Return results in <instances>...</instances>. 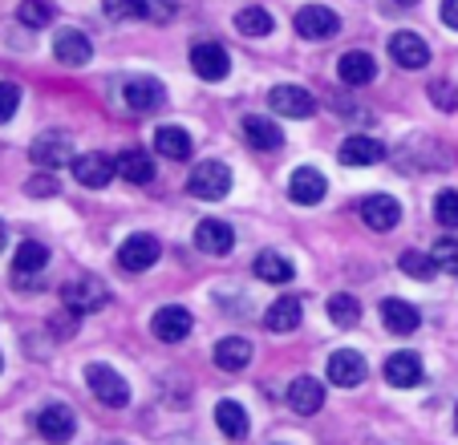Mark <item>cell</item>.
<instances>
[{"instance_id":"obj_1","label":"cell","mask_w":458,"mask_h":445,"mask_svg":"<svg viewBox=\"0 0 458 445\" xmlns=\"http://www.w3.org/2000/svg\"><path fill=\"white\" fill-rule=\"evenodd\" d=\"M187 190L195 198H208V203H216V198H224L227 190H232V171H227V163H216V158H208V163H199L195 171H191L187 179Z\"/></svg>"},{"instance_id":"obj_2","label":"cell","mask_w":458,"mask_h":445,"mask_svg":"<svg viewBox=\"0 0 458 445\" xmlns=\"http://www.w3.org/2000/svg\"><path fill=\"white\" fill-rule=\"evenodd\" d=\"M33 163L37 166H45V171H57V166H65V163H73V138L65 134V130H45V134H37L33 138Z\"/></svg>"},{"instance_id":"obj_3","label":"cell","mask_w":458,"mask_h":445,"mask_svg":"<svg viewBox=\"0 0 458 445\" xmlns=\"http://www.w3.org/2000/svg\"><path fill=\"white\" fill-rule=\"evenodd\" d=\"M86 385H89V393H94L102 405H110V409H122V405L130 401V385L114 373L110 365H89L86 368Z\"/></svg>"},{"instance_id":"obj_4","label":"cell","mask_w":458,"mask_h":445,"mask_svg":"<svg viewBox=\"0 0 458 445\" xmlns=\"http://www.w3.org/2000/svg\"><path fill=\"white\" fill-rule=\"evenodd\" d=\"M296 33L304 41H329V37L341 33V17L333 9H325V4H304L296 13Z\"/></svg>"},{"instance_id":"obj_5","label":"cell","mask_w":458,"mask_h":445,"mask_svg":"<svg viewBox=\"0 0 458 445\" xmlns=\"http://www.w3.org/2000/svg\"><path fill=\"white\" fill-rule=\"evenodd\" d=\"M191 69H195V78H203V81H224L227 73H232V57H227L224 45L203 41L191 49Z\"/></svg>"},{"instance_id":"obj_6","label":"cell","mask_w":458,"mask_h":445,"mask_svg":"<svg viewBox=\"0 0 458 445\" xmlns=\"http://www.w3.org/2000/svg\"><path fill=\"white\" fill-rule=\"evenodd\" d=\"M73 429H78V421H73L70 405H45V409L37 413V433L49 445H65L73 437Z\"/></svg>"},{"instance_id":"obj_7","label":"cell","mask_w":458,"mask_h":445,"mask_svg":"<svg viewBox=\"0 0 458 445\" xmlns=\"http://www.w3.org/2000/svg\"><path fill=\"white\" fill-rule=\"evenodd\" d=\"M158 256H163V248H158L155 235H130L118 248V264L126 272H147V267L158 264Z\"/></svg>"},{"instance_id":"obj_8","label":"cell","mask_w":458,"mask_h":445,"mask_svg":"<svg viewBox=\"0 0 458 445\" xmlns=\"http://www.w3.org/2000/svg\"><path fill=\"white\" fill-rule=\"evenodd\" d=\"M73 174H78L81 187L102 190V187H110V179L118 174V158H110V155H78L73 158Z\"/></svg>"},{"instance_id":"obj_9","label":"cell","mask_w":458,"mask_h":445,"mask_svg":"<svg viewBox=\"0 0 458 445\" xmlns=\"http://www.w3.org/2000/svg\"><path fill=\"white\" fill-rule=\"evenodd\" d=\"M268 105L276 113H284V118H312L317 113V97L304 86H276L268 94Z\"/></svg>"},{"instance_id":"obj_10","label":"cell","mask_w":458,"mask_h":445,"mask_svg":"<svg viewBox=\"0 0 458 445\" xmlns=\"http://www.w3.org/2000/svg\"><path fill=\"white\" fill-rule=\"evenodd\" d=\"M61 304L73 312V316H86V312H98L106 304V288L98 280H78L61 288Z\"/></svg>"},{"instance_id":"obj_11","label":"cell","mask_w":458,"mask_h":445,"mask_svg":"<svg viewBox=\"0 0 458 445\" xmlns=\"http://www.w3.org/2000/svg\"><path fill=\"white\" fill-rule=\"evenodd\" d=\"M365 373H369V365H365V357L361 352H353V348H337L329 357V381L333 385H341V389H357L365 381Z\"/></svg>"},{"instance_id":"obj_12","label":"cell","mask_w":458,"mask_h":445,"mask_svg":"<svg viewBox=\"0 0 458 445\" xmlns=\"http://www.w3.org/2000/svg\"><path fill=\"white\" fill-rule=\"evenodd\" d=\"M195 248H199L203 256H227V251L235 248L232 222H224V219H203L199 227H195Z\"/></svg>"},{"instance_id":"obj_13","label":"cell","mask_w":458,"mask_h":445,"mask_svg":"<svg viewBox=\"0 0 458 445\" xmlns=\"http://www.w3.org/2000/svg\"><path fill=\"white\" fill-rule=\"evenodd\" d=\"M361 219L369 231H394L402 222V206H398V198H389V195H369L361 203Z\"/></svg>"},{"instance_id":"obj_14","label":"cell","mask_w":458,"mask_h":445,"mask_svg":"<svg viewBox=\"0 0 458 445\" xmlns=\"http://www.w3.org/2000/svg\"><path fill=\"white\" fill-rule=\"evenodd\" d=\"M191 324H195V320H191V312L179 308V304H171V308H158L155 312V320H150V332H155L163 344H179L182 336L191 332Z\"/></svg>"},{"instance_id":"obj_15","label":"cell","mask_w":458,"mask_h":445,"mask_svg":"<svg viewBox=\"0 0 458 445\" xmlns=\"http://www.w3.org/2000/svg\"><path fill=\"white\" fill-rule=\"evenodd\" d=\"M163 86H158L155 78H130L126 86H122V102L130 105L134 113H150L163 105Z\"/></svg>"},{"instance_id":"obj_16","label":"cell","mask_w":458,"mask_h":445,"mask_svg":"<svg viewBox=\"0 0 458 445\" xmlns=\"http://www.w3.org/2000/svg\"><path fill=\"white\" fill-rule=\"evenodd\" d=\"M381 373H386V381L394 389H414L422 381V357L418 352H389Z\"/></svg>"},{"instance_id":"obj_17","label":"cell","mask_w":458,"mask_h":445,"mask_svg":"<svg viewBox=\"0 0 458 445\" xmlns=\"http://www.w3.org/2000/svg\"><path fill=\"white\" fill-rule=\"evenodd\" d=\"M325 190H329V182H325L320 171H312V166H301V171H293V179H288V195L301 206H317L320 198H325Z\"/></svg>"},{"instance_id":"obj_18","label":"cell","mask_w":458,"mask_h":445,"mask_svg":"<svg viewBox=\"0 0 458 445\" xmlns=\"http://www.w3.org/2000/svg\"><path fill=\"white\" fill-rule=\"evenodd\" d=\"M288 409L301 413V417H312V413L325 409V385L312 377H296L288 385Z\"/></svg>"},{"instance_id":"obj_19","label":"cell","mask_w":458,"mask_h":445,"mask_svg":"<svg viewBox=\"0 0 458 445\" xmlns=\"http://www.w3.org/2000/svg\"><path fill=\"white\" fill-rule=\"evenodd\" d=\"M386 158V146L369 134H349L341 142V163L345 166H377Z\"/></svg>"},{"instance_id":"obj_20","label":"cell","mask_w":458,"mask_h":445,"mask_svg":"<svg viewBox=\"0 0 458 445\" xmlns=\"http://www.w3.org/2000/svg\"><path fill=\"white\" fill-rule=\"evenodd\" d=\"M53 53H57V61H65V65L78 69L94 57V45H89V37L78 33V29H61V33L53 37Z\"/></svg>"},{"instance_id":"obj_21","label":"cell","mask_w":458,"mask_h":445,"mask_svg":"<svg viewBox=\"0 0 458 445\" xmlns=\"http://www.w3.org/2000/svg\"><path fill=\"white\" fill-rule=\"evenodd\" d=\"M389 57L402 69H422L430 61V49H426V41L418 33H394L389 37Z\"/></svg>"},{"instance_id":"obj_22","label":"cell","mask_w":458,"mask_h":445,"mask_svg":"<svg viewBox=\"0 0 458 445\" xmlns=\"http://www.w3.org/2000/svg\"><path fill=\"white\" fill-rule=\"evenodd\" d=\"M243 138H248L256 150H280V146H284V130L272 118H259V113L243 118Z\"/></svg>"},{"instance_id":"obj_23","label":"cell","mask_w":458,"mask_h":445,"mask_svg":"<svg viewBox=\"0 0 458 445\" xmlns=\"http://www.w3.org/2000/svg\"><path fill=\"white\" fill-rule=\"evenodd\" d=\"M337 73H341V81L345 86H369L373 81V73H377V65H373V57L369 53H361V49H349L345 57L337 61Z\"/></svg>"},{"instance_id":"obj_24","label":"cell","mask_w":458,"mask_h":445,"mask_svg":"<svg viewBox=\"0 0 458 445\" xmlns=\"http://www.w3.org/2000/svg\"><path fill=\"white\" fill-rule=\"evenodd\" d=\"M381 320H386L389 332H398V336L418 332V324H422L418 308L414 304H406V300H381Z\"/></svg>"},{"instance_id":"obj_25","label":"cell","mask_w":458,"mask_h":445,"mask_svg":"<svg viewBox=\"0 0 458 445\" xmlns=\"http://www.w3.org/2000/svg\"><path fill=\"white\" fill-rule=\"evenodd\" d=\"M251 365V344L243 340V336H224V340L216 344V368H224V373H240V368Z\"/></svg>"},{"instance_id":"obj_26","label":"cell","mask_w":458,"mask_h":445,"mask_svg":"<svg viewBox=\"0 0 458 445\" xmlns=\"http://www.w3.org/2000/svg\"><path fill=\"white\" fill-rule=\"evenodd\" d=\"M118 174L134 187H147V182H155V158L147 150H126V155H118Z\"/></svg>"},{"instance_id":"obj_27","label":"cell","mask_w":458,"mask_h":445,"mask_svg":"<svg viewBox=\"0 0 458 445\" xmlns=\"http://www.w3.org/2000/svg\"><path fill=\"white\" fill-rule=\"evenodd\" d=\"M155 150L163 158H171V163H182V158H191V134L182 126H158L155 130Z\"/></svg>"},{"instance_id":"obj_28","label":"cell","mask_w":458,"mask_h":445,"mask_svg":"<svg viewBox=\"0 0 458 445\" xmlns=\"http://www.w3.org/2000/svg\"><path fill=\"white\" fill-rule=\"evenodd\" d=\"M216 425H219V433L224 437H232V441H243L248 437V413H243V405L240 401H219L216 405Z\"/></svg>"},{"instance_id":"obj_29","label":"cell","mask_w":458,"mask_h":445,"mask_svg":"<svg viewBox=\"0 0 458 445\" xmlns=\"http://www.w3.org/2000/svg\"><path fill=\"white\" fill-rule=\"evenodd\" d=\"M264 324H268L272 332H293V328L301 324V300H293V296H280V300L272 304L268 312H264Z\"/></svg>"},{"instance_id":"obj_30","label":"cell","mask_w":458,"mask_h":445,"mask_svg":"<svg viewBox=\"0 0 458 445\" xmlns=\"http://www.w3.org/2000/svg\"><path fill=\"white\" fill-rule=\"evenodd\" d=\"M251 272H256L264 283H288L293 280V264H288L280 251H259L256 264H251Z\"/></svg>"},{"instance_id":"obj_31","label":"cell","mask_w":458,"mask_h":445,"mask_svg":"<svg viewBox=\"0 0 458 445\" xmlns=\"http://www.w3.org/2000/svg\"><path fill=\"white\" fill-rule=\"evenodd\" d=\"M45 264H49V248H45V243L25 239V243L17 248V259H13V272H17V275L45 272Z\"/></svg>"},{"instance_id":"obj_32","label":"cell","mask_w":458,"mask_h":445,"mask_svg":"<svg viewBox=\"0 0 458 445\" xmlns=\"http://www.w3.org/2000/svg\"><path fill=\"white\" fill-rule=\"evenodd\" d=\"M329 320L337 328H353L357 320H361V304H357V296H349V291H337L329 300Z\"/></svg>"},{"instance_id":"obj_33","label":"cell","mask_w":458,"mask_h":445,"mask_svg":"<svg viewBox=\"0 0 458 445\" xmlns=\"http://www.w3.org/2000/svg\"><path fill=\"white\" fill-rule=\"evenodd\" d=\"M235 29H240L243 37H268L272 33V13L243 9V13H235Z\"/></svg>"},{"instance_id":"obj_34","label":"cell","mask_w":458,"mask_h":445,"mask_svg":"<svg viewBox=\"0 0 458 445\" xmlns=\"http://www.w3.org/2000/svg\"><path fill=\"white\" fill-rule=\"evenodd\" d=\"M17 21L25 29H45L53 21V4H49V0H21Z\"/></svg>"},{"instance_id":"obj_35","label":"cell","mask_w":458,"mask_h":445,"mask_svg":"<svg viewBox=\"0 0 458 445\" xmlns=\"http://www.w3.org/2000/svg\"><path fill=\"white\" fill-rule=\"evenodd\" d=\"M402 272L410 275V280H430L434 272H438V264H434V256H422V251H402Z\"/></svg>"},{"instance_id":"obj_36","label":"cell","mask_w":458,"mask_h":445,"mask_svg":"<svg viewBox=\"0 0 458 445\" xmlns=\"http://www.w3.org/2000/svg\"><path fill=\"white\" fill-rule=\"evenodd\" d=\"M102 9L110 21H134L147 17V0H102Z\"/></svg>"},{"instance_id":"obj_37","label":"cell","mask_w":458,"mask_h":445,"mask_svg":"<svg viewBox=\"0 0 458 445\" xmlns=\"http://www.w3.org/2000/svg\"><path fill=\"white\" fill-rule=\"evenodd\" d=\"M434 219H438L442 227H458V190H442V195L434 198Z\"/></svg>"},{"instance_id":"obj_38","label":"cell","mask_w":458,"mask_h":445,"mask_svg":"<svg viewBox=\"0 0 458 445\" xmlns=\"http://www.w3.org/2000/svg\"><path fill=\"white\" fill-rule=\"evenodd\" d=\"M17 110H21V86L17 81H0V126L17 118Z\"/></svg>"},{"instance_id":"obj_39","label":"cell","mask_w":458,"mask_h":445,"mask_svg":"<svg viewBox=\"0 0 458 445\" xmlns=\"http://www.w3.org/2000/svg\"><path fill=\"white\" fill-rule=\"evenodd\" d=\"M430 256H434V264H438V272L458 275V239H438Z\"/></svg>"},{"instance_id":"obj_40","label":"cell","mask_w":458,"mask_h":445,"mask_svg":"<svg viewBox=\"0 0 458 445\" xmlns=\"http://www.w3.org/2000/svg\"><path fill=\"white\" fill-rule=\"evenodd\" d=\"M430 102L438 105V110L454 113L458 110V89L450 86V81H430Z\"/></svg>"},{"instance_id":"obj_41","label":"cell","mask_w":458,"mask_h":445,"mask_svg":"<svg viewBox=\"0 0 458 445\" xmlns=\"http://www.w3.org/2000/svg\"><path fill=\"white\" fill-rule=\"evenodd\" d=\"M25 190L33 198H53L57 195V179H53V174H33V179L25 182Z\"/></svg>"},{"instance_id":"obj_42","label":"cell","mask_w":458,"mask_h":445,"mask_svg":"<svg viewBox=\"0 0 458 445\" xmlns=\"http://www.w3.org/2000/svg\"><path fill=\"white\" fill-rule=\"evenodd\" d=\"M147 17L150 21H166V17H174V9L166 4V0H147Z\"/></svg>"},{"instance_id":"obj_43","label":"cell","mask_w":458,"mask_h":445,"mask_svg":"<svg viewBox=\"0 0 458 445\" xmlns=\"http://www.w3.org/2000/svg\"><path fill=\"white\" fill-rule=\"evenodd\" d=\"M442 25L458 33V0H442Z\"/></svg>"},{"instance_id":"obj_44","label":"cell","mask_w":458,"mask_h":445,"mask_svg":"<svg viewBox=\"0 0 458 445\" xmlns=\"http://www.w3.org/2000/svg\"><path fill=\"white\" fill-rule=\"evenodd\" d=\"M4 243H9V231H4V222H0V251H4Z\"/></svg>"},{"instance_id":"obj_45","label":"cell","mask_w":458,"mask_h":445,"mask_svg":"<svg viewBox=\"0 0 458 445\" xmlns=\"http://www.w3.org/2000/svg\"><path fill=\"white\" fill-rule=\"evenodd\" d=\"M398 4H406V9H410V4H418V0H398Z\"/></svg>"},{"instance_id":"obj_46","label":"cell","mask_w":458,"mask_h":445,"mask_svg":"<svg viewBox=\"0 0 458 445\" xmlns=\"http://www.w3.org/2000/svg\"><path fill=\"white\" fill-rule=\"evenodd\" d=\"M454 433H458V405H454Z\"/></svg>"},{"instance_id":"obj_47","label":"cell","mask_w":458,"mask_h":445,"mask_svg":"<svg viewBox=\"0 0 458 445\" xmlns=\"http://www.w3.org/2000/svg\"><path fill=\"white\" fill-rule=\"evenodd\" d=\"M0 368H4V360H0Z\"/></svg>"}]
</instances>
